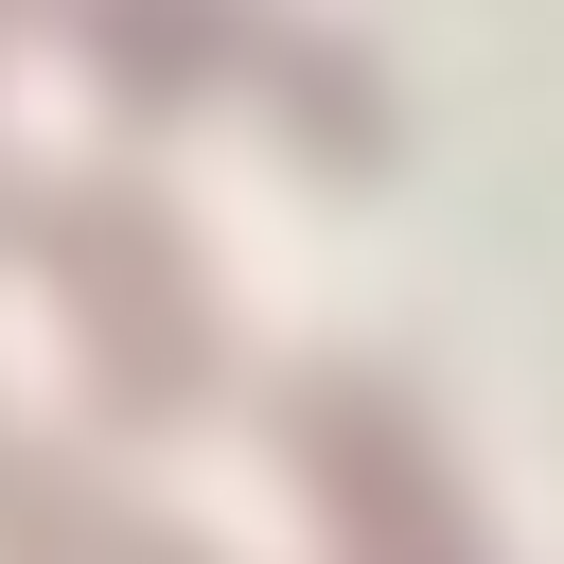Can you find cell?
Here are the masks:
<instances>
[{
    "label": "cell",
    "mask_w": 564,
    "mask_h": 564,
    "mask_svg": "<svg viewBox=\"0 0 564 564\" xmlns=\"http://www.w3.org/2000/svg\"><path fill=\"white\" fill-rule=\"evenodd\" d=\"M0 212H18V247L70 282V317H88V352H106V405L176 423L194 370H212V300H194V264H176V229H159L141 194H18V176H0Z\"/></svg>",
    "instance_id": "1"
},
{
    "label": "cell",
    "mask_w": 564,
    "mask_h": 564,
    "mask_svg": "<svg viewBox=\"0 0 564 564\" xmlns=\"http://www.w3.org/2000/svg\"><path fill=\"white\" fill-rule=\"evenodd\" d=\"M282 441L317 458V494H335V546H352V564H476V529H458V494H441V441H423L370 370H317V388L282 405Z\"/></svg>",
    "instance_id": "2"
}]
</instances>
